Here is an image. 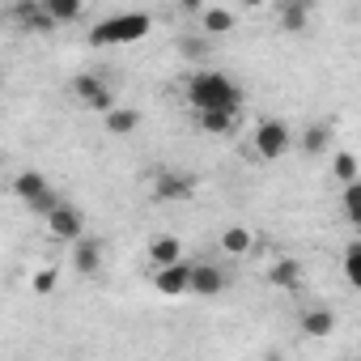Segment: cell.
Here are the masks:
<instances>
[{"label":"cell","mask_w":361,"mask_h":361,"mask_svg":"<svg viewBox=\"0 0 361 361\" xmlns=\"http://www.w3.org/2000/svg\"><path fill=\"white\" fill-rule=\"evenodd\" d=\"M188 102H192V111H213V106L243 111V85L230 73L200 68V73L188 77Z\"/></svg>","instance_id":"cell-1"},{"label":"cell","mask_w":361,"mask_h":361,"mask_svg":"<svg viewBox=\"0 0 361 361\" xmlns=\"http://www.w3.org/2000/svg\"><path fill=\"white\" fill-rule=\"evenodd\" d=\"M149 30H153V18L140 13V9L136 13H111V18L94 22L90 47H132V43L149 39Z\"/></svg>","instance_id":"cell-2"},{"label":"cell","mask_w":361,"mask_h":361,"mask_svg":"<svg viewBox=\"0 0 361 361\" xmlns=\"http://www.w3.org/2000/svg\"><path fill=\"white\" fill-rule=\"evenodd\" d=\"M251 149L259 161H281L289 149H293V132L285 119H259L255 132H251Z\"/></svg>","instance_id":"cell-3"},{"label":"cell","mask_w":361,"mask_h":361,"mask_svg":"<svg viewBox=\"0 0 361 361\" xmlns=\"http://www.w3.org/2000/svg\"><path fill=\"white\" fill-rule=\"evenodd\" d=\"M13 196H18L22 204H30L39 217L60 200V196H56V188H51V178H47L43 170H22V174L13 178Z\"/></svg>","instance_id":"cell-4"},{"label":"cell","mask_w":361,"mask_h":361,"mask_svg":"<svg viewBox=\"0 0 361 361\" xmlns=\"http://www.w3.org/2000/svg\"><path fill=\"white\" fill-rule=\"evenodd\" d=\"M43 217H47V234L60 238V243H73L77 234H85V213L77 204H68V200H56Z\"/></svg>","instance_id":"cell-5"},{"label":"cell","mask_w":361,"mask_h":361,"mask_svg":"<svg viewBox=\"0 0 361 361\" xmlns=\"http://www.w3.org/2000/svg\"><path fill=\"white\" fill-rule=\"evenodd\" d=\"M226 289H230V272L221 264H213V259H196L192 264L188 293H196V298H221Z\"/></svg>","instance_id":"cell-6"},{"label":"cell","mask_w":361,"mask_h":361,"mask_svg":"<svg viewBox=\"0 0 361 361\" xmlns=\"http://www.w3.org/2000/svg\"><path fill=\"white\" fill-rule=\"evenodd\" d=\"M196 196V178L183 170H161L153 178V200L157 204H178V200H192Z\"/></svg>","instance_id":"cell-7"},{"label":"cell","mask_w":361,"mask_h":361,"mask_svg":"<svg viewBox=\"0 0 361 361\" xmlns=\"http://www.w3.org/2000/svg\"><path fill=\"white\" fill-rule=\"evenodd\" d=\"M188 281H192V259H188V255L174 259V264L153 268V289H157L161 298H183V293H188Z\"/></svg>","instance_id":"cell-8"},{"label":"cell","mask_w":361,"mask_h":361,"mask_svg":"<svg viewBox=\"0 0 361 361\" xmlns=\"http://www.w3.org/2000/svg\"><path fill=\"white\" fill-rule=\"evenodd\" d=\"M73 98H77L81 106H90V111H111V106H115V94H111V85H106L102 77H94V73H81V77H73Z\"/></svg>","instance_id":"cell-9"},{"label":"cell","mask_w":361,"mask_h":361,"mask_svg":"<svg viewBox=\"0 0 361 361\" xmlns=\"http://www.w3.org/2000/svg\"><path fill=\"white\" fill-rule=\"evenodd\" d=\"M73 268L81 272V276H94L98 268H102V243L94 238V234H77L73 238Z\"/></svg>","instance_id":"cell-10"},{"label":"cell","mask_w":361,"mask_h":361,"mask_svg":"<svg viewBox=\"0 0 361 361\" xmlns=\"http://www.w3.org/2000/svg\"><path fill=\"white\" fill-rule=\"evenodd\" d=\"M196 22H200V30H204L209 39H221V35H234V26H238V18H234L230 9H221V5H204V9L196 13Z\"/></svg>","instance_id":"cell-11"},{"label":"cell","mask_w":361,"mask_h":361,"mask_svg":"<svg viewBox=\"0 0 361 361\" xmlns=\"http://www.w3.org/2000/svg\"><path fill=\"white\" fill-rule=\"evenodd\" d=\"M268 281H272L276 289H285V293H298V289H302V264H298L293 255H281V259H272Z\"/></svg>","instance_id":"cell-12"},{"label":"cell","mask_w":361,"mask_h":361,"mask_svg":"<svg viewBox=\"0 0 361 361\" xmlns=\"http://www.w3.org/2000/svg\"><path fill=\"white\" fill-rule=\"evenodd\" d=\"M102 128L111 132V136H132L136 128H140V111L136 106H111V111H102Z\"/></svg>","instance_id":"cell-13"},{"label":"cell","mask_w":361,"mask_h":361,"mask_svg":"<svg viewBox=\"0 0 361 361\" xmlns=\"http://www.w3.org/2000/svg\"><path fill=\"white\" fill-rule=\"evenodd\" d=\"M196 119H200V132H209V136H230L238 128V111H230V106L196 111Z\"/></svg>","instance_id":"cell-14"},{"label":"cell","mask_w":361,"mask_h":361,"mask_svg":"<svg viewBox=\"0 0 361 361\" xmlns=\"http://www.w3.org/2000/svg\"><path fill=\"white\" fill-rule=\"evenodd\" d=\"M331 140H336V128L319 119V123H306V132H302V140H298V145H302V153H306V157H323V153L331 149Z\"/></svg>","instance_id":"cell-15"},{"label":"cell","mask_w":361,"mask_h":361,"mask_svg":"<svg viewBox=\"0 0 361 361\" xmlns=\"http://www.w3.org/2000/svg\"><path fill=\"white\" fill-rule=\"evenodd\" d=\"M298 327H302V331H306L310 340H327V336L336 331V314H331L327 306H310V310H302Z\"/></svg>","instance_id":"cell-16"},{"label":"cell","mask_w":361,"mask_h":361,"mask_svg":"<svg viewBox=\"0 0 361 361\" xmlns=\"http://www.w3.org/2000/svg\"><path fill=\"white\" fill-rule=\"evenodd\" d=\"M281 30L285 35H302L310 26V0H281Z\"/></svg>","instance_id":"cell-17"},{"label":"cell","mask_w":361,"mask_h":361,"mask_svg":"<svg viewBox=\"0 0 361 361\" xmlns=\"http://www.w3.org/2000/svg\"><path fill=\"white\" fill-rule=\"evenodd\" d=\"M13 22L22 26V30H39V35H47V30H56V22L43 13V5L39 0H22V5L13 9Z\"/></svg>","instance_id":"cell-18"},{"label":"cell","mask_w":361,"mask_h":361,"mask_svg":"<svg viewBox=\"0 0 361 361\" xmlns=\"http://www.w3.org/2000/svg\"><path fill=\"white\" fill-rule=\"evenodd\" d=\"M221 251H226L230 259H243V255L255 251V234H251L247 226H226V230H221Z\"/></svg>","instance_id":"cell-19"},{"label":"cell","mask_w":361,"mask_h":361,"mask_svg":"<svg viewBox=\"0 0 361 361\" xmlns=\"http://www.w3.org/2000/svg\"><path fill=\"white\" fill-rule=\"evenodd\" d=\"M149 259H153V268L183 259V243H178L174 234H161V238H153V243H149Z\"/></svg>","instance_id":"cell-20"},{"label":"cell","mask_w":361,"mask_h":361,"mask_svg":"<svg viewBox=\"0 0 361 361\" xmlns=\"http://www.w3.org/2000/svg\"><path fill=\"white\" fill-rule=\"evenodd\" d=\"M39 5H43V13L56 22V26H73L77 18H81V0H39Z\"/></svg>","instance_id":"cell-21"},{"label":"cell","mask_w":361,"mask_h":361,"mask_svg":"<svg viewBox=\"0 0 361 361\" xmlns=\"http://www.w3.org/2000/svg\"><path fill=\"white\" fill-rule=\"evenodd\" d=\"M331 174H336V183H353V178H361L357 153H353V149H336V153H331Z\"/></svg>","instance_id":"cell-22"},{"label":"cell","mask_w":361,"mask_h":361,"mask_svg":"<svg viewBox=\"0 0 361 361\" xmlns=\"http://www.w3.org/2000/svg\"><path fill=\"white\" fill-rule=\"evenodd\" d=\"M340 264H344V281H348L353 289H361V238H348V243H344Z\"/></svg>","instance_id":"cell-23"},{"label":"cell","mask_w":361,"mask_h":361,"mask_svg":"<svg viewBox=\"0 0 361 361\" xmlns=\"http://www.w3.org/2000/svg\"><path fill=\"white\" fill-rule=\"evenodd\" d=\"M340 200H344V217H348L353 226H361V178L340 183Z\"/></svg>","instance_id":"cell-24"},{"label":"cell","mask_w":361,"mask_h":361,"mask_svg":"<svg viewBox=\"0 0 361 361\" xmlns=\"http://www.w3.org/2000/svg\"><path fill=\"white\" fill-rule=\"evenodd\" d=\"M51 289H56V272H51V268H43V272L35 276V293H51Z\"/></svg>","instance_id":"cell-25"},{"label":"cell","mask_w":361,"mask_h":361,"mask_svg":"<svg viewBox=\"0 0 361 361\" xmlns=\"http://www.w3.org/2000/svg\"><path fill=\"white\" fill-rule=\"evenodd\" d=\"M178 9H183V13H192V18H196V13L204 9V0H178Z\"/></svg>","instance_id":"cell-26"},{"label":"cell","mask_w":361,"mask_h":361,"mask_svg":"<svg viewBox=\"0 0 361 361\" xmlns=\"http://www.w3.org/2000/svg\"><path fill=\"white\" fill-rule=\"evenodd\" d=\"M183 51H188L192 60H200V56H204V43H183Z\"/></svg>","instance_id":"cell-27"},{"label":"cell","mask_w":361,"mask_h":361,"mask_svg":"<svg viewBox=\"0 0 361 361\" xmlns=\"http://www.w3.org/2000/svg\"><path fill=\"white\" fill-rule=\"evenodd\" d=\"M243 5H247V9H259V5H268V0H243Z\"/></svg>","instance_id":"cell-28"},{"label":"cell","mask_w":361,"mask_h":361,"mask_svg":"<svg viewBox=\"0 0 361 361\" xmlns=\"http://www.w3.org/2000/svg\"><path fill=\"white\" fill-rule=\"evenodd\" d=\"M0 170H5V153H0Z\"/></svg>","instance_id":"cell-29"}]
</instances>
